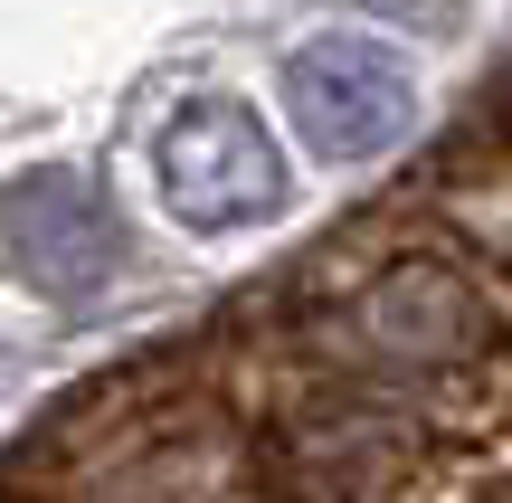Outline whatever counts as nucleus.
I'll list each match as a JSON object with an SVG mask.
<instances>
[{"label":"nucleus","mask_w":512,"mask_h":503,"mask_svg":"<svg viewBox=\"0 0 512 503\" xmlns=\"http://www.w3.org/2000/svg\"><path fill=\"white\" fill-rule=\"evenodd\" d=\"M370 19H408V29H437L446 19V0H361Z\"/></svg>","instance_id":"nucleus-6"},{"label":"nucleus","mask_w":512,"mask_h":503,"mask_svg":"<svg viewBox=\"0 0 512 503\" xmlns=\"http://www.w3.org/2000/svg\"><path fill=\"white\" fill-rule=\"evenodd\" d=\"M247 437L209 409H171L124 447V503H247Z\"/></svg>","instance_id":"nucleus-5"},{"label":"nucleus","mask_w":512,"mask_h":503,"mask_svg":"<svg viewBox=\"0 0 512 503\" xmlns=\"http://www.w3.org/2000/svg\"><path fill=\"white\" fill-rule=\"evenodd\" d=\"M152 181L181 228H256L285 209V152L238 95H190L152 133Z\"/></svg>","instance_id":"nucleus-2"},{"label":"nucleus","mask_w":512,"mask_h":503,"mask_svg":"<svg viewBox=\"0 0 512 503\" xmlns=\"http://www.w3.org/2000/svg\"><path fill=\"white\" fill-rule=\"evenodd\" d=\"M285 114L294 133H304V152H323V162H370V152H389L408 133V114H418V76H408V57H389L380 38H313V48L285 57Z\"/></svg>","instance_id":"nucleus-3"},{"label":"nucleus","mask_w":512,"mask_h":503,"mask_svg":"<svg viewBox=\"0 0 512 503\" xmlns=\"http://www.w3.org/2000/svg\"><path fill=\"white\" fill-rule=\"evenodd\" d=\"M342 342L361 371L380 380H446L465 361H484L503 342L494 304L475 295V276L446 257H389L361 295L342 304Z\"/></svg>","instance_id":"nucleus-1"},{"label":"nucleus","mask_w":512,"mask_h":503,"mask_svg":"<svg viewBox=\"0 0 512 503\" xmlns=\"http://www.w3.org/2000/svg\"><path fill=\"white\" fill-rule=\"evenodd\" d=\"M0 257H10L19 285L76 304V295H95V285L114 276L124 228H114L105 190H95L86 171H29V181L0 190Z\"/></svg>","instance_id":"nucleus-4"}]
</instances>
